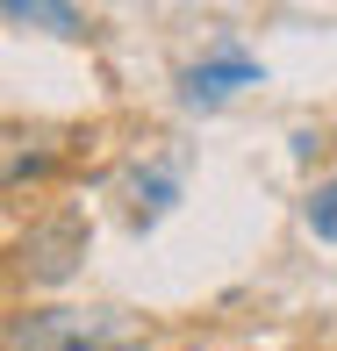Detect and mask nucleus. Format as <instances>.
<instances>
[{"label":"nucleus","mask_w":337,"mask_h":351,"mask_svg":"<svg viewBox=\"0 0 337 351\" xmlns=\"http://www.w3.org/2000/svg\"><path fill=\"white\" fill-rule=\"evenodd\" d=\"M151 330L122 308H29L8 323V351H143Z\"/></svg>","instance_id":"f257e3e1"},{"label":"nucleus","mask_w":337,"mask_h":351,"mask_svg":"<svg viewBox=\"0 0 337 351\" xmlns=\"http://www.w3.org/2000/svg\"><path fill=\"white\" fill-rule=\"evenodd\" d=\"M14 251H22L29 287H58V280H72L79 258H86V222L79 215H51V222H36Z\"/></svg>","instance_id":"f03ea898"},{"label":"nucleus","mask_w":337,"mask_h":351,"mask_svg":"<svg viewBox=\"0 0 337 351\" xmlns=\"http://www.w3.org/2000/svg\"><path fill=\"white\" fill-rule=\"evenodd\" d=\"M237 86H259V58H244L237 43H216V58H208V65H187L180 101H187V108H222Z\"/></svg>","instance_id":"7ed1b4c3"},{"label":"nucleus","mask_w":337,"mask_h":351,"mask_svg":"<svg viewBox=\"0 0 337 351\" xmlns=\"http://www.w3.org/2000/svg\"><path fill=\"white\" fill-rule=\"evenodd\" d=\"M14 29H51V36H86V14L79 8H51V0H8Z\"/></svg>","instance_id":"20e7f679"},{"label":"nucleus","mask_w":337,"mask_h":351,"mask_svg":"<svg viewBox=\"0 0 337 351\" xmlns=\"http://www.w3.org/2000/svg\"><path fill=\"white\" fill-rule=\"evenodd\" d=\"M130 194H137V222H158V215H165L172 208V194H180V172H172V165H151V172H130Z\"/></svg>","instance_id":"39448f33"},{"label":"nucleus","mask_w":337,"mask_h":351,"mask_svg":"<svg viewBox=\"0 0 337 351\" xmlns=\"http://www.w3.org/2000/svg\"><path fill=\"white\" fill-rule=\"evenodd\" d=\"M301 222H309V237H323V244H337V180L309 194V208H301Z\"/></svg>","instance_id":"423d86ee"}]
</instances>
